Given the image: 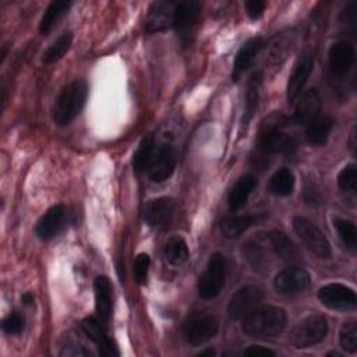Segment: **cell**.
Instances as JSON below:
<instances>
[{"label":"cell","instance_id":"obj_1","mask_svg":"<svg viewBox=\"0 0 357 357\" xmlns=\"http://www.w3.org/2000/svg\"><path fill=\"white\" fill-rule=\"evenodd\" d=\"M286 326V312L275 305H258L243 318V332L254 339L268 340L279 336Z\"/></svg>","mask_w":357,"mask_h":357},{"label":"cell","instance_id":"obj_2","mask_svg":"<svg viewBox=\"0 0 357 357\" xmlns=\"http://www.w3.org/2000/svg\"><path fill=\"white\" fill-rule=\"evenodd\" d=\"M88 98V85L82 79H75L67 84L56 96L52 117L60 126H68L84 109Z\"/></svg>","mask_w":357,"mask_h":357},{"label":"cell","instance_id":"obj_3","mask_svg":"<svg viewBox=\"0 0 357 357\" xmlns=\"http://www.w3.org/2000/svg\"><path fill=\"white\" fill-rule=\"evenodd\" d=\"M226 283V259L222 254L211 255L204 273L198 280V294L204 300H212L225 287Z\"/></svg>","mask_w":357,"mask_h":357},{"label":"cell","instance_id":"obj_4","mask_svg":"<svg viewBox=\"0 0 357 357\" xmlns=\"http://www.w3.org/2000/svg\"><path fill=\"white\" fill-rule=\"evenodd\" d=\"M328 332V322L324 315L312 314L301 319L290 332V342L296 349H307L319 343Z\"/></svg>","mask_w":357,"mask_h":357},{"label":"cell","instance_id":"obj_5","mask_svg":"<svg viewBox=\"0 0 357 357\" xmlns=\"http://www.w3.org/2000/svg\"><path fill=\"white\" fill-rule=\"evenodd\" d=\"M218 319L206 312H194L183 324V335L191 346H199L211 340L218 333Z\"/></svg>","mask_w":357,"mask_h":357},{"label":"cell","instance_id":"obj_6","mask_svg":"<svg viewBox=\"0 0 357 357\" xmlns=\"http://www.w3.org/2000/svg\"><path fill=\"white\" fill-rule=\"evenodd\" d=\"M293 229L303 241V244L318 258L328 259L331 257L332 250L328 238L312 222L303 216H294Z\"/></svg>","mask_w":357,"mask_h":357},{"label":"cell","instance_id":"obj_7","mask_svg":"<svg viewBox=\"0 0 357 357\" xmlns=\"http://www.w3.org/2000/svg\"><path fill=\"white\" fill-rule=\"evenodd\" d=\"M319 301L335 311H349L357 305V297L353 289L342 283H329L318 290Z\"/></svg>","mask_w":357,"mask_h":357},{"label":"cell","instance_id":"obj_8","mask_svg":"<svg viewBox=\"0 0 357 357\" xmlns=\"http://www.w3.org/2000/svg\"><path fill=\"white\" fill-rule=\"evenodd\" d=\"M264 300V293L257 286H244L238 289L230 298L227 312L231 319H243Z\"/></svg>","mask_w":357,"mask_h":357},{"label":"cell","instance_id":"obj_9","mask_svg":"<svg viewBox=\"0 0 357 357\" xmlns=\"http://www.w3.org/2000/svg\"><path fill=\"white\" fill-rule=\"evenodd\" d=\"M297 144L293 137L283 134L282 130H259L257 151L271 156L273 153L293 155Z\"/></svg>","mask_w":357,"mask_h":357},{"label":"cell","instance_id":"obj_10","mask_svg":"<svg viewBox=\"0 0 357 357\" xmlns=\"http://www.w3.org/2000/svg\"><path fill=\"white\" fill-rule=\"evenodd\" d=\"M201 18V6L197 1H181L174 7L173 26L183 40H188Z\"/></svg>","mask_w":357,"mask_h":357},{"label":"cell","instance_id":"obj_11","mask_svg":"<svg viewBox=\"0 0 357 357\" xmlns=\"http://www.w3.org/2000/svg\"><path fill=\"white\" fill-rule=\"evenodd\" d=\"M176 167V152L170 144H163L158 149L151 159L148 166V176L153 183H162L170 178Z\"/></svg>","mask_w":357,"mask_h":357},{"label":"cell","instance_id":"obj_12","mask_svg":"<svg viewBox=\"0 0 357 357\" xmlns=\"http://www.w3.org/2000/svg\"><path fill=\"white\" fill-rule=\"evenodd\" d=\"M273 284L275 289L283 294L301 293L310 284V275L303 268L289 266L276 273Z\"/></svg>","mask_w":357,"mask_h":357},{"label":"cell","instance_id":"obj_13","mask_svg":"<svg viewBox=\"0 0 357 357\" xmlns=\"http://www.w3.org/2000/svg\"><path fill=\"white\" fill-rule=\"evenodd\" d=\"M67 212L64 205H54L49 208L36 222L35 233L42 241L52 240L56 237L66 225Z\"/></svg>","mask_w":357,"mask_h":357},{"label":"cell","instance_id":"obj_14","mask_svg":"<svg viewBox=\"0 0 357 357\" xmlns=\"http://www.w3.org/2000/svg\"><path fill=\"white\" fill-rule=\"evenodd\" d=\"M312 68H314V56L305 52L301 57H298V60L296 61L291 70V74L289 75L287 88H286V96L289 102L296 100V98L301 93V89L308 81L312 73Z\"/></svg>","mask_w":357,"mask_h":357},{"label":"cell","instance_id":"obj_15","mask_svg":"<svg viewBox=\"0 0 357 357\" xmlns=\"http://www.w3.org/2000/svg\"><path fill=\"white\" fill-rule=\"evenodd\" d=\"M174 201L167 197L151 199L144 208V219L148 226L160 229L167 226L174 215Z\"/></svg>","mask_w":357,"mask_h":357},{"label":"cell","instance_id":"obj_16","mask_svg":"<svg viewBox=\"0 0 357 357\" xmlns=\"http://www.w3.org/2000/svg\"><path fill=\"white\" fill-rule=\"evenodd\" d=\"M174 7L176 3L173 1H153L145 18V31L153 33L173 25Z\"/></svg>","mask_w":357,"mask_h":357},{"label":"cell","instance_id":"obj_17","mask_svg":"<svg viewBox=\"0 0 357 357\" xmlns=\"http://www.w3.org/2000/svg\"><path fill=\"white\" fill-rule=\"evenodd\" d=\"M354 59V46L347 40H339L329 49V67L331 71L337 77H343L350 71Z\"/></svg>","mask_w":357,"mask_h":357},{"label":"cell","instance_id":"obj_18","mask_svg":"<svg viewBox=\"0 0 357 357\" xmlns=\"http://www.w3.org/2000/svg\"><path fill=\"white\" fill-rule=\"evenodd\" d=\"M321 109V96L317 89H308L298 99L294 113L290 121L296 124H308L319 114Z\"/></svg>","mask_w":357,"mask_h":357},{"label":"cell","instance_id":"obj_19","mask_svg":"<svg viewBox=\"0 0 357 357\" xmlns=\"http://www.w3.org/2000/svg\"><path fill=\"white\" fill-rule=\"evenodd\" d=\"M264 47V40L262 38H251L248 39L237 52L234 63H233V74L231 78L233 81H237L254 63L255 57Z\"/></svg>","mask_w":357,"mask_h":357},{"label":"cell","instance_id":"obj_20","mask_svg":"<svg viewBox=\"0 0 357 357\" xmlns=\"http://www.w3.org/2000/svg\"><path fill=\"white\" fill-rule=\"evenodd\" d=\"M95 291V308L103 324L110 319L112 315V283L107 276H96L93 280Z\"/></svg>","mask_w":357,"mask_h":357},{"label":"cell","instance_id":"obj_21","mask_svg":"<svg viewBox=\"0 0 357 357\" xmlns=\"http://www.w3.org/2000/svg\"><path fill=\"white\" fill-rule=\"evenodd\" d=\"M266 238L269 240L272 250L280 259L287 261V262L300 261L301 254H300L298 247L283 231L272 230L268 233Z\"/></svg>","mask_w":357,"mask_h":357},{"label":"cell","instance_id":"obj_22","mask_svg":"<svg viewBox=\"0 0 357 357\" xmlns=\"http://www.w3.org/2000/svg\"><path fill=\"white\" fill-rule=\"evenodd\" d=\"M255 185H257V178L252 174L241 176L229 192L227 202H229L230 209L231 211L241 209L247 204L248 197L254 191Z\"/></svg>","mask_w":357,"mask_h":357},{"label":"cell","instance_id":"obj_23","mask_svg":"<svg viewBox=\"0 0 357 357\" xmlns=\"http://www.w3.org/2000/svg\"><path fill=\"white\" fill-rule=\"evenodd\" d=\"M264 219L262 215H240L225 218L220 223V230L227 238H237L251 226L258 225Z\"/></svg>","mask_w":357,"mask_h":357},{"label":"cell","instance_id":"obj_24","mask_svg":"<svg viewBox=\"0 0 357 357\" xmlns=\"http://www.w3.org/2000/svg\"><path fill=\"white\" fill-rule=\"evenodd\" d=\"M333 128V119L329 116H317L307 124L305 137L311 145H325Z\"/></svg>","mask_w":357,"mask_h":357},{"label":"cell","instance_id":"obj_25","mask_svg":"<svg viewBox=\"0 0 357 357\" xmlns=\"http://www.w3.org/2000/svg\"><path fill=\"white\" fill-rule=\"evenodd\" d=\"M296 43V35L291 31L278 33L269 43V53L268 57L271 63L280 64L286 60L289 53L293 50Z\"/></svg>","mask_w":357,"mask_h":357},{"label":"cell","instance_id":"obj_26","mask_svg":"<svg viewBox=\"0 0 357 357\" xmlns=\"http://www.w3.org/2000/svg\"><path fill=\"white\" fill-rule=\"evenodd\" d=\"M71 1H66V0H54L52 1L46 11L42 15V20L39 22V31L42 35H47L57 24L59 21L68 13L70 7H71Z\"/></svg>","mask_w":357,"mask_h":357},{"label":"cell","instance_id":"obj_27","mask_svg":"<svg viewBox=\"0 0 357 357\" xmlns=\"http://www.w3.org/2000/svg\"><path fill=\"white\" fill-rule=\"evenodd\" d=\"M262 84V74L259 71H255L248 82H247V89H245V102H244V116H243V124L247 126L248 121L252 119L258 102H259V88Z\"/></svg>","mask_w":357,"mask_h":357},{"label":"cell","instance_id":"obj_28","mask_svg":"<svg viewBox=\"0 0 357 357\" xmlns=\"http://www.w3.org/2000/svg\"><path fill=\"white\" fill-rule=\"evenodd\" d=\"M296 184L294 174L290 169H279L268 183V191L276 197H287L293 192Z\"/></svg>","mask_w":357,"mask_h":357},{"label":"cell","instance_id":"obj_29","mask_svg":"<svg viewBox=\"0 0 357 357\" xmlns=\"http://www.w3.org/2000/svg\"><path fill=\"white\" fill-rule=\"evenodd\" d=\"M155 153V138L152 134L145 135L132 155V167L135 172H144L148 169L151 159Z\"/></svg>","mask_w":357,"mask_h":357},{"label":"cell","instance_id":"obj_30","mask_svg":"<svg viewBox=\"0 0 357 357\" xmlns=\"http://www.w3.org/2000/svg\"><path fill=\"white\" fill-rule=\"evenodd\" d=\"M165 257L173 266L183 265L188 259V247L183 237L173 236L165 244Z\"/></svg>","mask_w":357,"mask_h":357},{"label":"cell","instance_id":"obj_31","mask_svg":"<svg viewBox=\"0 0 357 357\" xmlns=\"http://www.w3.org/2000/svg\"><path fill=\"white\" fill-rule=\"evenodd\" d=\"M73 43V33L71 32H63L42 54V63L43 64H53L63 59V56L68 52Z\"/></svg>","mask_w":357,"mask_h":357},{"label":"cell","instance_id":"obj_32","mask_svg":"<svg viewBox=\"0 0 357 357\" xmlns=\"http://www.w3.org/2000/svg\"><path fill=\"white\" fill-rule=\"evenodd\" d=\"M333 226L342 240V243L349 248V250H356L357 244V229L353 220L349 219H342L336 218L333 219Z\"/></svg>","mask_w":357,"mask_h":357},{"label":"cell","instance_id":"obj_33","mask_svg":"<svg viewBox=\"0 0 357 357\" xmlns=\"http://www.w3.org/2000/svg\"><path fill=\"white\" fill-rule=\"evenodd\" d=\"M102 324L103 322H99L98 319H95L92 317H88V318L82 319V322H81L82 332L85 333V336L89 340L96 343V346H100V344H103L105 342L109 340V337L106 335V331H105Z\"/></svg>","mask_w":357,"mask_h":357},{"label":"cell","instance_id":"obj_34","mask_svg":"<svg viewBox=\"0 0 357 357\" xmlns=\"http://www.w3.org/2000/svg\"><path fill=\"white\" fill-rule=\"evenodd\" d=\"M339 342L343 350L354 354L357 351V325L354 321L344 322L340 328Z\"/></svg>","mask_w":357,"mask_h":357},{"label":"cell","instance_id":"obj_35","mask_svg":"<svg viewBox=\"0 0 357 357\" xmlns=\"http://www.w3.org/2000/svg\"><path fill=\"white\" fill-rule=\"evenodd\" d=\"M337 185L342 191L354 192L357 185V167L354 163L346 165L337 174Z\"/></svg>","mask_w":357,"mask_h":357},{"label":"cell","instance_id":"obj_36","mask_svg":"<svg viewBox=\"0 0 357 357\" xmlns=\"http://www.w3.org/2000/svg\"><path fill=\"white\" fill-rule=\"evenodd\" d=\"M245 258L248 259V262L254 266V268H264L266 264V257H265V251L261 247L259 243H254V241H248L247 244H244L243 248Z\"/></svg>","mask_w":357,"mask_h":357},{"label":"cell","instance_id":"obj_37","mask_svg":"<svg viewBox=\"0 0 357 357\" xmlns=\"http://www.w3.org/2000/svg\"><path fill=\"white\" fill-rule=\"evenodd\" d=\"M25 328V318L20 312H11L8 314L1 324V329L7 335L17 336L20 335Z\"/></svg>","mask_w":357,"mask_h":357},{"label":"cell","instance_id":"obj_38","mask_svg":"<svg viewBox=\"0 0 357 357\" xmlns=\"http://www.w3.org/2000/svg\"><path fill=\"white\" fill-rule=\"evenodd\" d=\"M149 265H151V258L148 254L141 252L135 257L132 272H134V279L138 284H145L146 278H148Z\"/></svg>","mask_w":357,"mask_h":357},{"label":"cell","instance_id":"obj_39","mask_svg":"<svg viewBox=\"0 0 357 357\" xmlns=\"http://www.w3.org/2000/svg\"><path fill=\"white\" fill-rule=\"evenodd\" d=\"M266 8V3L262 0H250L245 3V13L251 20H258Z\"/></svg>","mask_w":357,"mask_h":357},{"label":"cell","instance_id":"obj_40","mask_svg":"<svg viewBox=\"0 0 357 357\" xmlns=\"http://www.w3.org/2000/svg\"><path fill=\"white\" fill-rule=\"evenodd\" d=\"M61 356H91V351L85 350V347L74 340H67L60 351Z\"/></svg>","mask_w":357,"mask_h":357},{"label":"cell","instance_id":"obj_41","mask_svg":"<svg viewBox=\"0 0 357 357\" xmlns=\"http://www.w3.org/2000/svg\"><path fill=\"white\" fill-rule=\"evenodd\" d=\"M98 351H99L100 356H112L113 357V356H119L120 354L116 343L112 339H109L106 343L98 346Z\"/></svg>","mask_w":357,"mask_h":357},{"label":"cell","instance_id":"obj_42","mask_svg":"<svg viewBox=\"0 0 357 357\" xmlns=\"http://www.w3.org/2000/svg\"><path fill=\"white\" fill-rule=\"evenodd\" d=\"M244 356H275V351L261 346H250L244 350Z\"/></svg>","mask_w":357,"mask_h":357},{"label":"cell","instance_id":"obj_43","mask_svg":"<svg viewBox=\"0 0 357 357\" xmlns=\"http://www.w3.org/2000/svg\"><path fill=\"white\" fill-rule=\"evenodd\" d=\"M304 199L308 202V204H318L321 197H319V192L312 188V187H305V191H304Z\"/></svg>","mask_w":357,"mask_h":357},{"label":"cell","instance_id":"obj_44","mask_svg":"<svg viewBox=\"0 0 357 357\" xmlns=\"http://www.w3.org/2000/svg\"><path fill=\"white\" fill-rule=\"evenodd\" d=\"M21 301H22V304H25V305H31L32 301H33V296H32L31 293H24L22 297H21Z\"/></svg>","mask_w":357,"mask_h":357},{"label":"cell","instance_id":"obj_45","mask_svg":"<svg viewBox=\"0 0 357 357\" xmlns=\"http://www.w3.org/2000/svg\"><path fill=\"white\" fill-rule=\"evenodd\" d=\"M206 354L213 356V354H215V351H213V350H205V351H201V353H199V356H206Z\"/></svg>","mask_w":357,"mask_h":357}]
</instances>
